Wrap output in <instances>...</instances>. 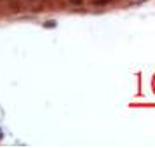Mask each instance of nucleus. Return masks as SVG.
Here are the masks:
<instances>
[{"instance_id": "nucleus-2", "label": "nucleus", "mask_w": 155, "mask_h": 148, "mask_svg": "<svg viewBox=\"0 0 155 148\" xmlns=\"http://www.w3.org/2000/svg\"><path fill=\"white\" fill-rule=\"evenodd\" d=\"M84 0H70V4H73V5H80Z\"/></svg>"}, {"instance_id": "nucleus-3", "label": "nucleus", "mask_w": 155, "mask_h": 148, "mask_svg": "<svg viewBox=\"0 0 155 148\" xmlns=\"http://www.w3.org/2000/svg\"><path fill=\"white\" fill-rule=\"evenodd\" d=\"M96 4H108V2H112V0H94Z\"/></svg>"}, {"instance_id": "nucleus-1", "label": "nucleus", "mask_w": 155, "mask_h": 148, "mask_svg": "<svg viewBox=\"0 0 155 148\" xmlns=\"http://www.w3.org/2000/svg\"><path fill=\"white\" fill-rule=\"evenodd\" d=\"M44 26H47V28H54V26H56V23H54V21H49V23H45Z\"/></svg>"}]
</instances>
